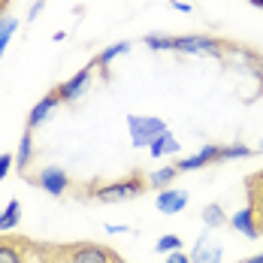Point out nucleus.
<instances>
[{
    "label": "nucleus",
    "instance_id": "11",
    "mask_svg": "<svg viewBox=\"0 0 263 263\" xmlns=\"http://www.w3.org/2000/svg\"><path fill=\"white\" fill-rule=\"evenodd\" d=\"M155 206L163 215H176V212H182L187 206V194L184 191H176V187H163L158 194V200H155Z\"/></svg>",
    "mask_w": 263,
    "mask_h": 263
},
{
    "label": "nucleus",
    "instance_id": "20",
    "mask_svg": "<svg viewBox=\"0 0 263 263\" xmlns=\"http://www.w3.org/2000/svg\"><path fill=\"white\" fill-rule=\"evenodd\" d=\"M15 30H18V22L15 18L0 15V58H3V52H6V46H9V40H12Z\"/></svg>",
    "mask_w": 263,
    "mask_h": 263
},
{
    "label": "nucleus",
    "instance_id": "23",
    "mask_svg": "<svg viewBox=\"0 0 263 263\" xmlns=\"http://www.w3.org/2000/svg\"><path fill=\"white\" fill-rule=\"evenodd\" d=\"M182 248V236H176V233H166V236L158 239V245H155V251L158 254H166V251H179Z\"/></svg>",
    "mask_w": 263,
    "mask_h": 263
},
{
    "label": "nucleus",
    "instance_id": "5",
    "mask_svg": "<svg viewBox=\"0 0 263 263\" xmlns=\"http://www.w3.org/2000/svg\"><path fill=\"white\" fill-rule=\"evenodd\" d=\"M127 130H130L133 145L145 148V145H152V139L166 133V121H160L155 115H127Z\"/></svg>",
    "mask_w": 263,
    "mask_h": 263
},
{
    "label": "nucleus",
    "instance_id": "1",
    "mask_svg": "<svg viewBox=\"0 0 263 263\" xmlns=\"http://www.w3.org/2000/svg\"><path fill=\"white\" fill-rule=\"evenodd\" d=\"M148 187H152V184H148V176H145L142 170H130L124 179H115V182H100V179H94V182L79 184V187H76V191H79L76 197H79V200H91V203H124V200L142 197Z\"/></svg>",
    "mask_w": 263,
    "mask_h": 263
},
{
    "label": "nucleus",
    "instance_id": "7",
    "mask_svg": "<svg viewBox=\"0 0 263 263\" xmlns=\"http://www.w3.org/2000/svg\"><path fill=\"white\" fill-rule=\"evenodd\" d=\"M94 61L88 64V67H82L79 73H73L67 82H61V85H54V91H58V97H61V103H76L79 97L88 94V88H91V79H94Z\"/></svg>",
    "mask_w": 263,
    "mask_h": 263
},
{
    "label": "nucleus",
    "instance_id": "33",
    "mask_svg": "<svg viewBox=\"0 0 263 263\" xmlns=\"http://www.w3.org/2000/svg\"><path fill=\"white\" fill-rule=\"evenodd\" d=\"M260 152H263V142H260Z\"/></svg>",
    "mask_w": 263,
    "mask_h": 263
},
{
    "label": "nucleus",
    "instance_id": "26",
    "mask_svg": "<svg viewBox=\"0 0 263 263\" xmlns=\"http://www.w3.org/2000/svg\"><path fill=\"white\" fill-rule=\"evenodd\" d=\"M46 6V0H33V6H30V12H27V22H33L36 15H40V9Z\"/></svg>",
    "mask_w": 263,
    "mask_h": 263
},
{
    "label": "nucleus",
    "instance_id": "17",
    "mask_svg": "<svg viewBox=\"0 0 263 263\" xmlns=\"http://www.w3.org/2000/svg\"><path fill=\"white\" fill-rule=\"evenodd\" d=\"M22 221V203L18 200H9L6 203V209L0 212V233H9V230H15V224Z\"/></svg>",
    "mask_w": 263,
    "mask_h": 263
},
{
    "label": "nucleus",
    "instance_id": "9",
    "mask_svg": "<svg viewBox=\"0 0 263 263\" xmlns=\"http://www.w3.org/2000/svg\"><path fill=\"white\" fill-rule=\"evenodd\" d=\"M221 145H203L197 155H191V158H182L176 160V166H179V173H191V170H203V166H209V163H221Z\"/></svg>",
    "mask_w": 263,
    "mask_h": 263
},
{
    "label": "nucleus",
    "instance_id": "4",
    "mask_svg": "<svg viewBox=\"0 0 263 263\" xmlns=\"http://www.w3.org/2000/svg\"><path fill=\"white\" fill-rule=\"evenodd\" d=\"M0 263H43V245L30 236H0Z\"/></svg>",
    "mask_w": 263,
    "mask_h": 263
},
{
    "label": "nucleus",
    "instance_id": "16",
    "mask_svg": "<svg viewBox=\"0 0 263 263\" xmlns=\"http://www.w3.org/2000/svg\"><path fill=\"white\" fill-rule=\"evenodd\" d=\"M182 145H179V139L173 136V133H160L158 139H152V145H148V152H152V158H163V155H176Z\"/></svg>",
    "mask_w": 263,
    "mask_h": 263
},
{
    "label": "nucleus",
    "instance_id": "14",
    "mask_svg": "<svg viewBox=\"0 0 263 263\" xmlns=\"http://www.w3.org/2000/svg\"><path fill=\"white\" fill-rule=\"evenodd\" d=\"M33 130H25L22 133V142H18V148H15V170L25 176L27 166H30V160H33Z\"/></svg>",
    "mask_w": 263,
    "mask_h": 263
},
{
    "label": "nucleus",
    "instance_id": "8",
    "mask_svg": "<svg viewBox=\"0 0 263 263\" xmlns=\"http://www.w3.org/2000/svg\"><path fill=\"white\" fill-rule=\"evenodd\" d=\"M245 206L251 209L254 224H257V230H260V236H263V170L251 173L245 179Z\"/></svg>",
    "mask_w": 263,
    "mask_h": 263
},
{
    "label": "nucleus",
    "instance_id": "25",
    "mask_svg": "<svg viewBox=\"0 0 263 263\" xmlns=\"http://www.w3.org/2000/svg\"><path fill=\"white\" fill-rule=\"evenodd\" d=\"M251 73H254V76H257V79L263 82V54L257 52V58H254V64H251Z\"/></svg>",
    "mask_w": 263,
    "mask_h": 263
},
{
    "label": "nucleus",
    "instance_id": "10",
    "mask_svg": "<svg viewBox=\"0 0 263 263\" xmlns=\"http://www.w3.org/2000/svg\"><path fill=\"white\" fill-rule=\"evenodd\" d=\"M58 103H61V97H58V91L52 88V91H49V94H46L40 103L30 109V115H27V130H36V127H40V124H43V121L52 115L54 109H58Z\"/></svg>",
    "mask_w": 263,
    "mask_h": 263
},
{
    "label": "nucleus",
    "instance_id": "29",
    "mask_svg": "<svg viewBox=\"0 0 263 263\" xmlns=\"http://www.w3.org/2000/svg\"><path fill=\"white\" fill-rule=\"evenodd\" d=\"M106 233H127V227H115V224H109Z\"/></svg>",
    "mask_w": 263,
    "mask_h": 263
},
{
    "label": "nucleus",
    "instance_id": "28",
    "mask_svg": "<svg viewBox=\"0 0 263 263\" xmlns=\"http://www.w3.org/2000/svg\"><path fill=\"white\" fill-rule=\"evenodd\" d=\"M166 263H191V257H187V254H179V251H173V254L166 257Z\"/></svg>",
    "mask_w": 263,
    "mask_h": 263
},
{
    "label": "nucleus",
    "instance_id": "27",
    "mask_svg": "<svg viewBox=\"0 0 263 263\" xmlns=\"http://www.w3.org/2000/svg\"><path fill=\"white\" fill-rule=\"evenodd\" d=\"M170 6H173L176 12H191V9H194V6H191V3H184V0H170Z\"/></svg>",
    "mask_w": 263,
    "mask_h": 263
},
{
    "label": "nucleus",
    "instance_id": "19",
    "mask_svg": "<svg viewBox=\"0 0 263 263\" xmlns=\"http://www.w3.org/2000/svg\"><path fill=\"white\" fill-rule=\"evenodd\" d=\"M203 221H206V227H224L227 224V215L221 209V203H209L203 209Z\"/></svg>",
    "mask_w": 263,
    "mask_h": 263
},
{
    "label": "nucleus",
    "instance_id": "22",
    "mask_svg": "<svg viewBox=\"0 0 263 263\" xmlns=\"http://www.w3.org/2000/svg\"><path fill=\"white\" fill-rule=\"evenodd\" d=\"M254 152L248 148V145H242V142H236V145H221V163L224 160H239V158H251Z\"/></svg>",
    "mask_w": 263,
    "mask_h": 263
},
{
    "label": "nucleus",
    "instance_id": "21",
    "mask_svg": "<svg viewBox=\"0 0 263 263\" xmlns=\"http://www.w3.org/2000/svg\"><path fill=\"white\" fill-rule=\"evenodd\" d=\"M142 43L148 49H155V52H173V36L170 33H148Z\"/></svg>",
    "mask_w": 263,
    "mask_h": 263
},
{
    "label": "nucleus",
    "instance_id": "6",
    "mask_svg": "<svg viewBox=\"0 0 263 263\" xmlns=\"http://www.w3.org/2000/svg\"><path fill=\"white\" fill-rule=\"evenodd\" d=\"M25 182L43 187V191H46V194H52V197H64V194L73 187V179H70L61 166H43L36 176H27V173H25Z\"/></svg>",
    "mask_w": 263,
    "mask_h": 263
},
{
    "label": "nucleus",
    "instance_id": "2",
    "mask_svg": "<svg viewBox=\"0 0 263 263\" xmlns=\"http://www.w3.org/2000/svg\"><path fill=\"white\" fill-rule=\"evenodd\" d=\"M43 263H127L115 248L100 242H40Z\"/></svg>",
    "mask_w": 263,
    "mask_h": 263
},
{
    "label": "nucleus",
    "instance_id": "15",
    "mask_svg": "<svg viewBox=\"0 0 263 263\" xmlns=\"http://www.w3.org/2000/svg\"><path fill=\"white\" fill-rule=\"evenodd\" d=\"M127 52H130V43H115V46H109L106 52H100L94 58V67L100 70V76L106 79V76H109V64H112L118 54H127Z\"/></svg>",
    "mask_w": 263,
    "mask_h": 263
},
{
    "label": "nucleus",
    "instance_id": "32",
    "mask_svg": "<svg viewBox=\"0 0 263 263\" xmlns=\"http://www.w3.org/2000/svg\"><path fill=\"white\" fill-rule=\"evenodd\" d=\"M251 6H257V9H263V0H248Z\"/></svg>",
    "mask_w": 263,
    "mask_h": 263
},
{
    "label": "nucleus",
    "instance_id": "31",
    "mask_svg": "<svg viewBox=\"0 0 263 263\" xmlns=\"http://www.w3.org/2000/svg\"><path fill=\"white\" fill-rule=\"evenodd\" d=\"M6 6H9V0H0V15L6 12Z\"/></svg>",
    "mask_w": 263,
    "mask_h": 263
},
{
    "label": "nucleus",
    "instance_id": "13",
    "mask_svg": "<svg viewBox=\"0 0 263 263\" xmlns=\"http://www.w3.org/2000/svg\"><path fill=\"white\" fill-rule=\"evenodd\" d=\"M227 224H230L236 233H242V236L260 239V230H257V224H254V215H251V209H248V206H242L239 212H233V215L227 218Z\"/></svg>",
    "mask_w": 263,
    "mask_h": 263
},
{
    "label": "nucleus",
    "instance_id": "30",
    "mask_svg": "<svg viewBox=\"0 0 263 263\" xmlns=\"http://www.w3.org/2000/svg\"><path fill=\"white\" fill-rule=\"evenodd\" d=\"M239 263H263L260 254H254V257H245V260H239Z\"/></svg>",
    "mask_w": 263,
    "mask_h": 263
},
{
    "label": "nucleus",
    "instance_id": "18",
    "mask_svg": "<svg viewBox=\"0 0 263 263\" xmlns=\"http://www.w3.org/2000/svg\"><path fill=\"white\" fill-rule=\"evenodd\" d=\"M179 176V166L173 163V166H163V170H155L152 176H148V184L152 187H158V191H163V187H170V182Z\"/></svg>",
    "mask_w": 263,
    "mask_h": 263
},
{
    "label": "nucleus",
    "instance_id": "3",
    "mask_svg": "<svg viewBox=\"0 0 263 263\" xmlns=\"http://www.w3.org/2000/svg\"><path fill=\"white\" fill-rule=\"evenodd\" d=\"M239 43L233 40H221V36H203V33H191V36H173V52L182 54H197V58H218L227 61L236 52Z\"/></svg>",
    "mask_w": 263,
    "mask_h": 263
},
{
    "label": "nucleus",
    "instance_id": "12",
    "mask_svg": "<svg viewBox=\"0 0 263 263\" xmlns=\"http://www.w3.org/2000/svg\"><path fill=\"white\" fill-rule=\"evenodd\" d=\"M191 263H221V245L212 242L206 233L197 239L194 251H191Z\"/></svg>",
    "mask_w": 263,
    "mask_h": 263
},
{
    "label": "nucleus",
    "instance_id": "24",
    "mask_svg": "<svg viewBox=\"0 0 263 263\" xmlns=\"http://www.w3.org/2000/svg\"><path fill=\"white\" fill-rule=\"evenodd\" d=\"M12 166H15V155H9V152H6V155H0V182L9 176V170H12Z\"/></svg>",
    "mask_w": 263,
    "mask_h": 263
}]
</instances>
